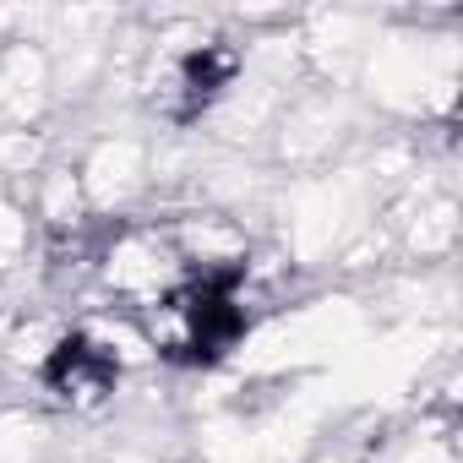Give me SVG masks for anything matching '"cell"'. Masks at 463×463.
Returning a JSON list of instances; mask_svg holds the SVG:
<instances>
[{
	"label": "cell",
	"mask_w": 463,
	"mask_h": 463,
	"mask_svg": "<svg viewBox=\"0 0 463 463\" xmlns=\"http://www.w3.org/2000/svg\"><path fill=\"white\" fill-rule=\"evenodd\" d=\"M241 279H246V268H218V273L191 279L175 295V311L185 317V338L169 349V360H180V365H213V360H223L229 349L241 344V333H246V311L235 300Z\"/></svg>",
	"instance_id": "6da1fadb"
},
{
	"label": "cell",
	"mask_w": 463,
	"mask_h": 463,
	"mask_svg": "<svg viewBox=\"0 0 463 463\" xmlns=\"http://www.w3.org/2000/svg\"><path fill=\"white\" fill-rule=\"evenodd\" d=\"M39 376H44L50 392L77 398V403H93V398H104V392L120 382V360H115L104 344H93V338H82V333H66V338L50 349V360L39 365Z\"/></svg>",
	"instance_id": "7a4b0ae2"
},
{
	"label": "cell",
	"mask_w": 463,
	"mask_h": 463,
	"mask_svg": "<svg viewBox=\"0 0 463 463\" xmlns=\"http://www.w3.org/2000/svg\"><path fill=\"white\" fill-rule=\"evenodd\" d=\"M235 50H223V44H196L185 61H180V120H191V115H202L223 88H229V77H235Z\"/></svg>",
	"instance_id": "3957f363"
}]
</instances>
